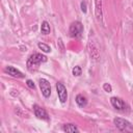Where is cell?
<instances>
[{
    "label": "cell",
    "instance_id": "cell-12",
    "mask_svg": "<svg viewBox=\"0 0 133 133\" xmlns=\"http://www.w3.org/2000/svg\"><path fill=\"white\" fill-rule=\"evenodd\" d=\"M41 31L43 34H49L50 33V25L48 22L44 21L42 23V26H41Z\"/></svg>",
    "mask_w": 133,
    "mask_h": 133
},
{
    "label": "cell",
    "instance_id": "cell-8",
    "mask_svg": "<svg viewBox=\"0 0 133 133\" xmlns=\"http://www.w3.org/2000/svg\"><path fill=\"white\" fill-rule=\"evenodd\" d=\"M5 72H7L9 75H11L12 77H17V78H23L24 77V75L19 71V70H17L16 68H14V66H10V65H8V66H6L5 68Z\"/></svg>",
    "mask_w": 133,
    "mask_h": 133
},
{
    "label": "cell",
    "instance_id": "cell-4",
    "mask_svg": "<svg viewBox=\"0 0 133 133\" xmlns=\"http://www.w3.org/2000/svg\"><path fill=\"white\" fill-rule=\"evenodd\" d=\"M56 90H57V95H58V98H59L60 102L65 103L66 100H68V91H66V88L64 87V85L61 82L56 83Z\"/></svg>",
    "mask_w": 133,
    "mask_h": 133
},
{
    "label": "cell",
    "instance_id": "cell-1",
    "mask_svg": "<svg viewBox=\"0 0 133 133\" xmlns=\"http://www.w3.org/2000/svg\"><path fill=\"white\" fill-rule=\"evenodd\" d=\"M45 61H47V57L45 55H42L39 53H33L32 55H30V57L27 60V69L30 72H33L37 69L41 62H45Z\"/></svg>",
    "mask_w": 133,
    "mask_h": 133
},
{
    "label": "cell",
    "instance_id": "cell-13",
    "mask_svg": "<svg viewBox=\"0 0 133 133\" xmlns=\"http://www.w3.org/2000/svg\"><path fill=\"white\" fill-rule=\"evenodd\" d=\"M37 47H38L42 51H44V52H46V53L51 52V48H50L48 45L44 44V43H38V44H37Z\"/></svg>",
    "mask_w": 133,
    "mask_h": 133
},
{
    "label": "cell",
    "instance_id": "cell-2",
    "mask_svg": "<svg viewBox=\"0 0 133 133\" xmlns=\"http://www.w3.org/2000/svg\"><path fill=\"white\" fill-rule=\"evenodd\" d=\"M113 123H114L115 127H116L117 129H119L121 131H125V132H133V126H132L131 123L128 122L127 119L116 117V118L113 119Z\"/></svg>",
    "mask_w": 133,
    "mask_h": 133
},
{
    "label": "cell",
    "instance_id": "cell-6",
    "mask_svg": "<svg viewBox=\"0 0 133 133\" xmlns=\"http://www.w3.org/2000/svg\"><path fill=\"white\" fill-rule=\"evenodd\" d=\"M33 110H34V113H35V116H37L38 118L41 119H45V121H48L49 119V116H48V113L47 111L39 107L38 105H33Z\"/></svg>",
    "mask_w": 133,
    "mask_h": 133
},
{
    "label": "cell",
    "instance_id": "cell-11",
    "mask_svg": "<svg viewBox=\"0 0 133 133\" xmlns=\"http://www.w3.org/2000/svg\"><path fill=\"white\" fill-rule=\"evenodd\" d=\"M62 129L64 132H78L77 127L73 124H65V125H63Z\"/></svg>",
    "mask_w": 133,
    "mask_h": 133
},
{
    "label": "cell",
    "instance_id": "cell-3",
    "mask_svg": "<svg viewBox=\"0 0 133 133\" xmlns=\"http://www.w3.org/2000/svg\"><path fill=\"white\" fill-rule=\"evenodd\" d=\"M83 31V26L79 21L73 22L70 26V35L73 37H77L79 36Z\"/></svg>",
    "mask_w": 133,
    "mask_h": 133
},
{
    "label": "cell",
    "instance_id": "cell-14",
    "mask_svg": "<svg viewBox=\"0 0 133 133\" xmlns=\"http://www.w3.org/2000/svg\"><path fill=\"white\" fill-rule=\"evenodd\" d=\"M81 73H82V70H81V68H80L79 65H76V66L73 69V75H74V76H80Z\"/></svg>",
    "mask_w": 133,
    "mask_h": 133
},
{
    "label": "cell",
    "instance_id": "cell-16",
    "mask_svg": "<svg viewBox=\"0 0 133 133\" xmlns=\"http://www.w3.org/2000/svg\"><path fill=\"white\" fill-rule=\"evenodd\" d=\"M81 10L83 11V12H86V2L85 1H82L81 2Z\"/></svg>",
    "mask_w": 133,
    "mask_h": 133
},
{
    "label": "cell",
    "instance_id": "cell-15",
    "mask_svg": "<svg viewBox=\"0 0 133 133\" xmlns=\"http://www.w3.org/2000/svg\"><path fill=\"white\" fill-rule=\"evenodd\" d=\"M103 88H104V90L107 91V92H111V91H112V87H111V85L108 84V83H104V84H103Z\"/></svg>",
    "mask_w": 133,
    "mask_h": 133
},
{
    "label": "cell",
    "instance_id": "cell-17",
    "mask_svg": "<svg viewBox=\"0 0 133 133\" xmlns=\"http://www.w3.org/2000/svg\"><path fill=\"white\" fill-rule=\"evenodd\" d=\"M27 85H28L30 88H34V87H35V85H34V83H33L32 80H27Z\"/></svg>",
    "mask_w": 133,
    "mask_h": 133
},
{
    "label": "cell",
    "instance_id": "cell-10",
    "mask_svg": "<svg viewBox=\"0 0 133 133\" xmlns=\"http://www.w3.org/2000/svg\"><path fill=\"white\" fill-rule=\"evenodd\" d=\"M76 103H77L80 107H84V106H86V104H87V100H86V98H85L83 95H78V96L76 97Z\"/></svg>",
    "mask_w": 133,
    "mask_h": 133
},
{
    "label": "cell",
    "instance_id": "cell-7",
    "mask_svg": "<svg viewBox=\"0 0 133 133\" xmlns=\"http://www.w3.org/2000/svg\"><path fill=\"white\" fill-rule=\"evenodd\" d=\"M110 102H111V105H112L115 109H117V110H124L125 107H126V103H125L122 99H119V98L112 97V98L110 99Z\"/></svg>",
    "mask_w": 133,
    "mask_h": 133
},
{
    "label": "cell",
    "instance_id": "cell-5",
    "mask_svg": "<svg viewBox=\"0 0 133 133\" xmlns=\"http://www.w3.org/2000/svg\"><path fill=\"white\" fill-rule=\"evenodd\" d=\"M38 82H39V87H41V90H42L43 96L45 98L50 97V95H51V85H50L49 81L46 80V79H44V78H42V79H39Z\"/></svg>",
    "mask_w": 133,
    "mask_h": 133
},
{
    "label": "cell",
    "instance_id": "cell-9",
    "mask_svg": "<svg viewBox=\"0 0 133 133\" xmlns=\"http://www.w3.org/2000/svg\"><path fill=\"white\" fill-rule=\"evenodd\" d=\"M95 4H96V17L98 20L102 19V0H95Z\"/></svg>",
    "mask_w": 133,
    "mask_h": 133
}]
</instances>
